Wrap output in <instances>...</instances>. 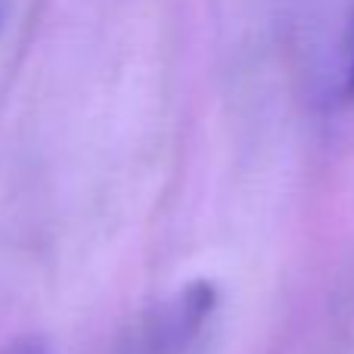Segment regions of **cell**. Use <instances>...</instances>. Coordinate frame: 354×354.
<instances>
[{
    "mask_svg": "<svg viewBox=\"0 0 354 354\" xmlns=\"http://www.w3.org/2000/svg\"><path fill=\"white\" fill-rule=\"evenodd\" d=\"M0 354H50V351L41 336H19V339H12L10 345H3Z\"/></svg>",
    "mask_w": 354,
    "mask_h": 354,
    "instance_id": "obj_1",
    "label": "cell"
},
{
    "mask_svg": "<svg viewBox=\"0 0 354 354\" xmlns=\"http://www.w3.org/2000/svg\"><path fill=\"white\" fill-rule=\"evenodd\" d=\"M345 91L354 93V41H351V53H348V68H345Z\"/></svg>",
    "mask_w": 354,
    "mask_h": 354,
    "instance_id": "obj_2",
    "label": "cell"
}]
</instances>
